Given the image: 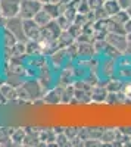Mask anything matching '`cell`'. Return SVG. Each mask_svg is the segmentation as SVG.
Instances as JSON below:
<instances>
[{"mask_svg":"<svg viewBox=\"0 0 131 147\" xmlns=\"http://www.w3.org/2000/svg\"><path fill=\"white\" fill-rule=\"evenodd\" d=\"M19 0H0V10L7 18H14L18 13Z\"/></svg>","mask_w":131,"mask_h":147,"instance_id":"1","label":"cell"},{"mask_svg":"<svg viewBox=\"0 0 131 147\" xmlns=\"http://www.w3.org/2000/svg\"><path fill=\"white\" fill-rule=\"evenodd\" d=\"M0 12H2V10H0Z\"/></svg>","mask_w":131,"mask_h":147,"instance_id":"2","label":"cell"}]
</instances>
